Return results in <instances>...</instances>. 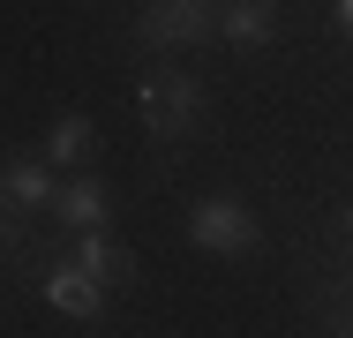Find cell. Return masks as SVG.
I'll return each mask as SVG.
<instances>
[{
    "label": "cell",
    "mask_w": 353,
    "mask_h": 338,
    "mask_svg": "<svg viewBox=\"0 0 353 338\" xmlns=\"http://www.w3.org/2000/svg\"><path fill=\"white\" fill-rule=\"evenodd\" d=\"M136 113H143V135L158 143V173H165V158H181V143H188L196 121H203V83H196L188 68L158 61L136 83Z\"/></svg>",
    "instance_id": "cell-1"
},
{
    "label": "cell",
    "mask_w": 353,
    "mask_h": 338,
    "mask_svg": "<svg viewBox=\"0 0 353 338\" xmlns=\"http://www.w3.org/2000/svg\"><path fill=\"white\" fill-rule=\"evenodd\" d=\"M128 46L150 53V61L218 46V0H150V8L136 15V30H128Z\"/></svg>",
    "instance_id": "cell-2"
},
{
    "label": "cell",
    "mask_w": 353,
    "mask_h": 338,
    "mask_svg": "<svg viewBox=\"0 0 353 338\" xmlns=\"http://www.w3.org/2000/svg\"><path fill=\"white\" fill-rule=\"evenodd\" d=\"M188 241L203 248V256H225V264H241V256H256L263 248V226H256V210L241 196H203L188 210Z\"/></svg>",
    "instance_id": "cell-3"
},
{
    "label": "cell",
    "mask_w": 353,
    "mask_h": 338,
    "mask_svg": "<svg viewBox=\"0 0 353 338\" xmlns=\"http://www.w3.org/2000/svg\"><path fill=\"white\" fill-rule=\"evenodd\" d=\"M38 218H46V210H8V203H0V286H30V293H38L46 264L61 256V233L46 241Z\"/></svg>",
    "instance_id": "cell-4"
},
{
    "label": "cell",
    "mask_w": 353,
    "mask_h": 338,
    "mask_svg": "<svg viewBox=\"0 0 353 338\" xmlns=\"http://www.w3.org/2000/svg\"><path fill=\"white\" fill-rule=\"evenodd\" d=\"M53 233H61V226H53ZM38 301H46L53 316H68V324H98L113 293H105V286H98V278H90L83 264L53 256V264H46V278H38Z\"/></svg>",
    "instance_id": "cell-5"
},
{
    "label": "cell",
    "mask_w": 353,
    "mask_h": 338,
    "mask_svg": "<svg viewBox=\"0 0 353 338\" xmlns=\"http://www.w3.org/2000/svg\"><path fill=\"white\" fill-rule=\"evenodd\" d=\"M61 256H68V264H83L105 293H128V286H136V248H128V241H113V226L61 233Z\"/></svg>",
    "instance_id": "cell-6"
},
{
    "label": "cell",
    "mask_w": 353,
    "mask_h": 338,
    "mask_svg": "<svg viewBox=\"0 0 353 338\" xmlns=\"http://www.w3.org/2000/svg\"><path fill=\"white\" fill-rule=\"evenodd\" d=\"M53 226H61V233L113 226V181H98V173H68L61 196H53Z\"/></svg>",
    "instance_id": "cell-7"
},
{
    "label": "cell",
    "mask_w": 353,
    "mask_h": 338,
    "mask_svg": "<svg viewBox=\"0 0 353 338\" xmlns=\"http://www.w3.org/2000/svg\"><path fill=\"white\" fill-rule=\"evenodd\" d=\"M53 196H61L53 158H0V203L8 210H53Z\"/></svg>",
    "instance_id": "cell-8"
},
{
    "label": "cell",
    "mask_w": 353,
    "mask_h": 338,
    "mask_svg": "<svg viewBox=\"0 0 353 338\" xmlns=\"http://www.w3.org/2000/svg\"><path fill=\"white\" fill-rule=\"evenodd\" d=\"M271 38H279V8H271V0H218V46L263 53Z\"/></svg>",
    "instance_id": "cell-9"
},
{
    "label": "cell",
    "mask_w": 353,
    "mask_h": 338,
    "mask_svg": "<svg viewBox=\"0 0 353 338\" xmlns=\"http://www.w3.org/2000/svg\"><path fill=\"white\" fill-rule=\"evenodd\" d=\"M90 135H98V121H90V113H61V121L46 128V143H38V158H53L61 173H75V166L90 158Z\"/></svg>",
    "instance_id": "cell-10"
},
{
    "label": "cell",
    "mask_w": 353,
    "mask_h": 338,
    "mask_svg": "<svg viewBox=\"0 0 353 338\" xmlns=\"http://www.w3.org/2000/svg\"><path fill=\"white\" fill-rule=\"evenodd\" d=\"M339 248H353V203L339 210Z\"/></svg>",
    "instance_id": "cell-11"
},
{
    "label": "cell",
    "mask_w": 353,
    "mask_h": 338,
    "mask_svg": "<svg viewBox=\"0 0 353 338\" xmlns=\"http://www.w3.org/2000/svg\"><path fill=\"white\" fill-rule=\"evenodd\" d=\"M339 23H346V30H353V0H339Z\"/></svg>",
    "instance_id": "cell-12"
},
{
    "label": "cell",
    "mask_w": 353,
    "mask_h": 338,
    "mask_svg": "<svg viewBox=\"0 0 353 338\" xmlns=\"http://www.w3.org/2000/svg\"><path fill=\"white\" fill-rule=\"evenodd\" d=\"M339 331H346V338H353V308H346V324H339Z\"/></svg>",
    "instance_id": "cell-13"
},
{
    "label": "cell",
    "mask_w": 353,
    "mask_h": 338,
    "mask_svg": "<svg viewBox=\"0 0 353 338\" xmlns=\"http://www.w3.org/2000/svg\"><path fill=\"white\" fill-rule=\"evenodd\" d=\"M346 38H353V30H346Z\"/></svg>",
    "instance_id": "cell-14"
}]
</instances>
